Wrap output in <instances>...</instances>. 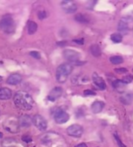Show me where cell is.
Masks as SVG:
<instances>
[{"mask_svg":"<svg viewBox=\"0 0 133 147\" xmlns=\"http://www.w3.org/2000/svg\"><path fill=\"white\" fill-rule=\"evenodd\" d=\"M13 100L15 105L18 109L24 111L30 110L34 106V100L32 99L31 96L29 93L23 90L16 92L13 97Z\"/></svg>","mask_w":133,"mask_h":147,"instance_id":"obj_1","label":"cell"},{"mask_svg":"<svg viewBox=\"0 0 133 147\" xmlns=\"http://www.w3.org/2000/svg\"><path fill=\"white\" fill-rule=\"evenodd\" d=\"M73 65L69 63H65L60 65L57 69H56V79L59 83L64 84L68 76L72 73L73 71Z\"/></svg>","mask_w":133,"mask_h":147,"instance_id":"obj_2","label":"cell"},{"mask_svg":"<svg viewBox=\"0 0 133 147\" xmlns=\"http://www.w3.org/2000/svg\"><path fill=\"white\" fill-rule=\"evenodd\" d=\"M15 28L16 24L10 15H5L0 21V28L6 34H12Z\"/></svg>","mask_w":133,"mask_h":147,"instance_id":"obj_3","label":"cell"},{"mask_svg":"<svg viewBox=\"0 0 133 147\" xmlns=\"http://www.w3.org/2000/svg\"><path fill=\"white\" fill-rule=\"evenodd\" d=\"M32 122L35 125V127L42 132L46 131L48 128V122L45 120V118L41 115H35L32 119Z\"/></svg>","mask_w":133,"mask_h":147,"instance_id":"obj_4","label":"cell"},{"mask_svg":"<svg viewBox=\"0 0 133 147\" xmlns=\"http://www.w3.org/2000/svg\"><path fill=\"white\" fill-rule=\"evenodd\" d=\"M84 129L80 125L74 124L67 128V134L74 138H80L83 134Z\"/></svg>","mask_w":133,"mask_h":147,"instance_id":"obj_5","label":"cell"},{"mask_svg":"<svg viewBox=\"0 0 133 147\" xmlns=\"http://www.w3.org/2000/svg\"><path fill=\"white\" fill-rule=\"evenodd\" d=\"M54 119L57 124H64L68 121L69 120V115L61 109H59L55 112L54 114Z\"/></svg>","mask_w":133,"mask_h":147,"instance_id":"obj_6","label":"cell"},{"mask_svg":"<svg viewBox=\"0 0 133 147\" xmlns=\"http://www.w3.org/2000/svg\"><path fill=\"white\" fill-rule=\"evenodd\" d=\"M63 56L70 62H78L80 58V53L74 50L66 49L63 51Z\"/></svg>","mask_w":133,"mask_h":147,"instance_id":"obj_7","label":"cell"},{"mask_svg":"<svg viewBox=\"0 0 133 147\" xmlns=\"http://www.w3.org/2000/svg\"><path fill=\"white\" fill-rule=\"evenodd\" d=\"M18 121H16L14 119H8L5 122H3V127L5 130H7L10 133H17L18 131Z\"/></svg>","mask_w":133,"mask_h":147,"instance_id":"obj_8","label":"cell"},{"mask_svg":"<svg viewBox=\"0 0 133 147\" xmlns=\"http://www.w3.org/2000/svg\"><path fill=\"white\" fill-rule=\"evenodd\" d=\"M61 6L66 13H74L77 10V5L73 1H62Z\"/></svg>","mask_w":133,"mask_h":147,"instance_id":"obj_9","label":"cell"},{"mask_svg":"<svg viewBox=\"0 0 133 147\" xmlns=\"http://www.w3.org/2000/svg\"><path fill=\"white\" fill-rule=\"evenodd\" d=\"M93 84L101 90H105L106 88V84L104 81V79L102 78H100L97 73H93Z\"/></svg>","mask_w":133,"mask_h":147,"instance_id":"obj_10","label":"cell"},{"mask_svg":"<svg viewBox=\"0 0 133 147\" xmlns=\"http://www.w3.org/2000/svg\"><path fill=\"white\" fill-rule=\"evenodd\" d=\"M61 94H62V89L60 88V87H55L50 91V93H49V95L48 96V99L49 101H51V102H54L56 99L60 98Z\"/></svg>","mask_w":133,"mask_h":147,"instance_id":"obj_11","label":"cell"},{"mask_svg":"<svg viewBox=\"0 0 133 147\" xmlns=\"http://www.w3.org/2000/svg\"><path fill=\"white\" fill-rule=\"evenodd\" d=\"M22 80H23V78H22L21 75H19V74H12V75H10V76L7 78L6 82H7V84H9L16 85V84H20V83L22 82Z\"/></svg>","mask_w":133,"mask_h":147,"instance_id":"obj_12","label":"cell"},{"mask_svg":"<svg viewBox=\"0 0 133 147\" xmlns=\"http://www.w3.org/2000/svg\"><path fill=\"white\" fill-rule=\"evenodd\" d=\"M32 118L29 115H23L19 118L18 120V124L19 126L23 127H29L31 124H32Z\"/></svg>","mask_w":133,"mask_h":147,"instance_id":"obj_13","label":"cell"},{"mask_svg":"<svg viewBox=\"0 0 133 147\" xmlns=\"http://www.w3.org/2000/svg\"><path fill=\"white\" fill-rule=\"evenodd\" d=\"M104 107H105V103L103 102H101V101H96V102H94L92 104L91 109H92V111L94 114H99V113H100L103 110Z\"/></svg>","mask_w":133,"mask_h":147,"instance_id":"obj_14","label":"cell"},{"mask_svg":"<svg viewBox=\"0 0 133 147\" xmlns=\"http://www.w3.org/2000/svg\"><path fill=\"white\" fill-rule=\"evenodd\" d=\"M12 96V92L9 88H0V100H9Z\"/></svg>","mask_w":133,"mask_h":147,"instance_id":"obj_15","label":"cell"},{"mask_svg":"<svg viewBox=\"0 0 133 147\" xmlns=\"http://www.w3.org/2000/svg\"><path fill=\"white\" fill-rule=\"evenodd\" d=\"M129 29L128 22L125 19H121L118 25V30L121 33H126Z\"/></svg>","mask_w":133,"mask_h":147,"instance_id":"obj_16","label":"cell"},{"mask_svg":"<svg viewBox=\"0 0 133 147\" xmlns=\"http://www.w3.org/2000/svg\"><path fill=\"white\" fill-rule=\"evenodd\" d=\"M37 30V24L35 22L30 21L28 24V32L29 34H33L36 32Z\"/></svg>","mask_w":133,"mask_h":147,"instance_id":"obj_17","label":"cell"},{"mask_svg":"<svg viewBox=\"0 0 133 147\" xmlns=\"http://www.w3.org/2000/svg\"><path fill=\"white\" fill-rule=\"evenodd\" d=\"M90 50H91L92 54L93 56H95V57H99V56L101 55V50H100V47L98 45H93V46H91Z\"/></svg>","mask_w":133,"mask_h":147,"instance_id":"obj_18","label":"cell"},{"mask_svg":"<svg viewBox=\"0 0 133 147\" xmlns=\"http://www.w3.org/2000/svg\"><path fill=\"white\" fill-rule=\"evenodd\" d=\"M110 61L113 64V65H119L121 63H123L124 59L121 56H113L110 58Z\"/></svg>","mask_w":133,"mask_h":147,"instance_id":"obj_19","label":"cell"},{"mask_svg":"<svg viewBox=\"0 0 133 147\" xmlns=\"http://www.w3.org/2000/svg\"><path fill=\"white\" fill-rule=\"evenodd\" d=\"M75 20L79 22H81V23H87L88 22V19L86 16H84L83 14H77L75 16Z\"/></svg>","mask_w":133,"mask_h":147,"instance_id":"obj_20","label":"cell"},{"mask_svg":"<svg viewBox=\"0 0 133 147\" xmlns=\"http://www.w3.org/2000/svg\"><path fill=\"white\" fill-rule=\"evenodd\" d=\"M133 100V95H125L120 98V101L123 102L125 104H131V102Z\"/></svg>","mask_w":133,"mask_h":147,"instance_id":"obj_21","label":"cell"},{"mask_svg":"<svg viewBox=\"0 0 133 147\" xmlns=\"http://www.w3.org/2000/svg\"><path fill=\"white\" fill-rule=\"evenodd\" d=\"M111 40L115 43H120L123 40V37L120 34H113L111 35Z\"/></svg>","mask_w":133,"mask_h":147,"instance_id":"obj_22","label":"cell"},{"mask_svg":"<svg viewBox=\"0 0 133 147\" xmlns=\"http://www.w3.org/2000/svg\"><path fill=\"white\" fill-rule=\"evenodd\" d=\"M113 86L115 88V89H121V88H125V84H124V82L122 80H115L113 83Z\"/></svg>","mask_w":133,"mask_h":147,"instance_id":"obj_23","label":"cell"},{"mask_svg":"<svg viewBox=\"0 0 133 147\" xmlns=\"http://www.w3.org/2000/svg\"><path fill=\"white\" fill-rule=\"evenodd\" d=\"M12 143H16V141L11 139H6L2 142L3 147H10V145H12Z\"/></svg>","mask_w":133,"mask_h":147,"instance_id":"obj_24","label":"cell"},{"mask_svg":"<svg viewBox=\"0 0 133 147\" xmlns=\"http://www.w3.org/2000/svg\"><path fill=\"white\" fill-rule=\"evenodd\" d=\"M133 80V77L132 75H128V76H125L123 79H122V81L124 82V84H130V83H132Z\"/></svg>","mask_w":133,"mask_h":147,"instance_id":"obj_25","label":"cell"},{"mask_svg":"<svg viewBox=\"0 0 133 147\" xmlns=\"http://www.w3.org/2000/svg\"><path fill=\"white\" fill-rule=\"evenodd\" d=\"M30 56H32L33 58H35V59H39L40 58H41V54H40V53L39 52H36V51H32V52H30Z\"/></svg>","mask_w":133,"mask_h":147,"instance_id":"obj_26","label":"cell"},{"mask_svg":"<svg viewBox=\"0 0 133 147\" xmlns=\"http://www.w3.org/2000/svg\"><path fill=\"white\" fill-rule=\"evenodd\" d=\"M46 17H47V13H46L45 11H43V10L39 11V13H38V18H39L40 20H43V19L46 18Z\"/></svg>","mask_w":133,"mask_h":147,"instance_id":"obj_27","label":"cell"},{"mask_svg":"<svg viewBox=\"0 0 133 147\" xmlns=\"http://www.w3.org/2000/svg\"><path fill=\"white\" fill-rule=\"evenodd\" d=\"M114 138H115V140H116V141H117V143H118V145L119 146V147H125V146L121 142V140H120L119 137L117 134H114Z\"/></svg>","mask_w":133,"mask_h":147,"instance_id":"obj_28","label":"cell"},{"mask_svg":"<svg viewBox=\"0 0 133 147\" xmlns=\"http://www.w3.org/2000/svg\"><path fill=\"white\" fill-rule=\"evenodd\" d=\"M84 95L85 96H94V95H96V93L94 92V91H93V90H84Z\"/></svg>","mask_w":133,"mask_h":147,"instance_id":"obj_29","label":"cell"},{"mask_svg":"<svg viewBox=\"0 0 133 147\" xmlns=\"http://www.w3.org/2000/svg\"><path fill=\"white\" fill-rule=\"evenodd\" d=\"M115 71L117 72V73H126L128 71H127V69H125V68H118V69H115Z\"/></svg>","mask_w":133,"mask_h":147,"instance_id":"obj_30","label":"cell"},{"mask_svg":"<svg viewBox=\"0 0 133 147\" xmlns=\"http://www.w3.org/2000/svg\"><path fill=\"white\" fill-rule=\"evenodd\" d=\"M22 140H23V141H25V142H30V141H32V138H30V137H29V136H28V135H24V136H23Z\"/></svg>","mask_w":133,"mask_h":147,"instance_id":"obj_31","label":"cell"},{"mask_svg":"<svg viewBox=\"0 0 133 147\" xmlns=\"http://www.w3.org/2000/svg\"><path fill=\"white\" fill-rule=\"evenodd\" d=\"M73 41L75 42V43H77V44H80V45H83L84 44V40H74Z\"/></svg>","mask_w":133,"mask_h":147,"instance_id":"obj_32","label":"cell"},{"mask_svg":"<svg viewBox=\"0 0 133 147\" xmlns=\"http://www.w3.org/2000/svg\"><path fill=\"white\" fill-rule=\"evenodd\" d=\"M74 147H87V145L85 143H80V144H78L77 146H75Z\"/></svg>","mask_w":133,"mask_h":147,"instance_id":"obj_33","label":"cell"},{"mask_svg":"<svg viewBox=\"0 0 133 147\" xmlns=\"http://www.w3.org/2000/svg\"><path fill=\"white\" fill-rule=\"evenodd\" d=\"M3 134H2V133H0V139H2V138H3Z\"/></svg>","mask_w":133,"mask_h":147,"instance_id":"obj_34","label":"cell"},{"mask_svg":"<svg viewBox=\"0 0 133 147\" xmlns=\"http://www.w3.org/2000/svg\"><path fill=\"white\" fill-rule=\"evenodd\" d=\"M2 80H3V78H2V77H1V76H0V82H1V81H2Z\"/></svg>","mask_w":133,"mask_h":147,"instance_id":"obj_35","label":"cell"}]
</instances>
